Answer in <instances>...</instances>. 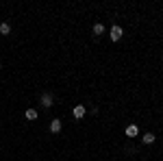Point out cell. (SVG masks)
<instances>
[{
  "instance_id": "cell-1",
  "label": "cell",
  "mask_w": 163,
  "mask_h": 161,
  "mask_svg": "<svg viewBox=\"0 0 163 161\" xmlns=\"http://www.w3.org/2000/svg\"><path fill=\"white\" fill-rule=\"evenodd\" d=\"M109 37H111V41H120V39H122V29H120V26H113Z\"/></svg>"
},
{
  "instance_id": "cell-2",
  "label": "cell",
  "mask_w": 163,
  "mask_h": 161,
  "mask_svg": "<svg viewBox=\"0 0 163 161\" xmlns=\"http://www.w3.org/2000/svg\"><path fill=\"white\" fill-rule=\"evenodd\" d=\"M85 111H87V109H85V105H76V107H74V118H83V116H85Z\"/></svg>"
},
{
  "instance_id": "cell-3",
  "label": "cell",
  "mask_w": 163,
  "mask_h": 161,
  "mask_svg": "<svg viewBox=\"0 0 163 161\" xmlns=\"http://www.w3.org/2000/svg\"><path fill=\"white\" fill-rule=\"evenodd\" d=\"M50 131H52V133H59V131H61V120H52L50 122Z\"/></svg>"
},
{
  "instance_id": "cell-4",
  "label": "cell",
  "mask_w": 163,
  "mask_h": 161,
  "mask_svg": "<svg viewBox=\"0 0 163 161\" xmlns=\"http://www.w3.org/2000/svg\"><path fill=\"white\" fill-rule=\"evenodd\" d=\"M41 105H43V107H50V105H52V96H50V94H43V96H41Z\"/></svg>"
},
{
  "instance_id": "cell-5",
  "label": "cell",
  "mask_w": 163,
  "mask_h": 161,
  "mask_svg": "<svg viewBox=\"0 0 163 161\" xmlns=\"http://www.w3.org/2000/svg\"><path fill=\"white\" fill-rule=\"evenodd\" d=\"M137 133H139V131H137V126H135V124H130V126L126 128V135H128V137H137Z\"/></svg>"
},
{
  "instance_id": "cell-6",
  "label": "cell",
  "mask_w": 163,
  "mask_h": 161,
  "mask_svg": "<svg viewBox=\"0 0 163 161\" xmlns=\"http://www.w3.org/2000/svg\"><path fill=\"white\" fill-rule=\"evenodd\" d=\"M0 33H2V35H9V33H11V26H9L7 22H2V24H0Z\"/></svg>"
},
{
  "instance_id": "cell-7",
  "label": "cell",
  "mask_w": 163,
  "mask_h": 161,
  "mask_svg": "<svg viewBox=\"0 0 163 161\" xmlns=\"http://www.w3.org/2000/svg\"><path fill=\"white\" fill-rule=\"evenodd\" d=\"M26 120H37V111L35 109H26Z\"/></svg>"
},
{
  "instance_id": "cell-8",
  "label": "cell",
  "mask_w": 163,
  "mask_h": 161,
  "mask_svg": "<svg viewBox=\"0 0 163 161\" xmlns=\"http://www.w3.org/2000/svg\"><path fill=\"white\" fill-rule=\"evenodd\" d=\"M141 142H144V144H152V142H155V135H152V133H146V135L141 137Z\"/></svg>"
},
{
  "instance_id": "cell-9",
  "label": "cell",
  "mask_w": 163,
  "mask_h": 161,
  "mask_svg": "<svg viewBox=\"0 0 163 161\" xmlns=\"http://www.w3.org/2000/svg\"><path fill=\"white\" fill-rule=\"evenodd\" d=\"M102 33H104V26L102 24H96L94 26V35H102Z\"/></svg>"
}]
</instances>
